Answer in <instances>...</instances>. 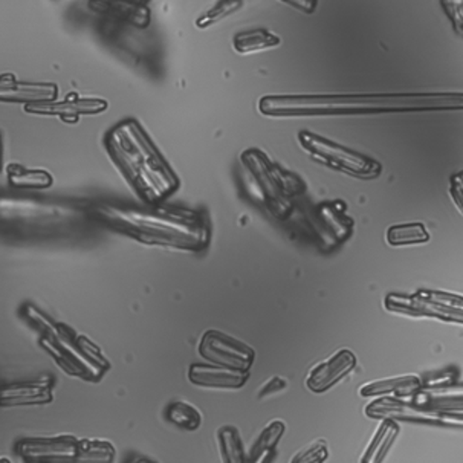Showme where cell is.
Instances as JSON below:
<instances>
[{
    "mask_svg": "<svg viewBox=\"0 0 463 463\" xmlns=\"http://www.w3.org/2000/svg\"><path fill=\"white\" fill-rule=\"evenodd\" d=\"M51 400H52L51 390L42 385H13V387L0 390L2 405L46 404Z\"/></svg>",
    "mask_w": 463,
    "mask_h": 463,
    "instance_id": "9a60e30c",
    "label": "cell"
},
{
    "mask_svg": "<svg viewBox=\"0 0 463 463\" xmlns=\"http://www.w3.org/2000/svg\"><path fill=\"white\" fill-rule=\"evenodd\" d=\"M355 364V356L350 350H340L332 358L321 363L320 365H317L316 369L312 370L311 376L307 380V385L314 392H325V390L338 383L343 376L350 373Z\"/></svg>",
    "mask_w": 463,
    "mask_h": 463,
    "instance_id": "8fae6325",
    "label": "cell"
},
{
    "mask_svg": "<svg viewBox=\"0 0 463 463\" xmlns=\"http://www.w3.org/2000/svg\"><path fill=\"white\" fill-rule=\"evenodd\" d=\"M280 43V39L267 30H252L241 33L234 37V48L241 54L268 50Z\"/></svg>",
    "mask_w": 463,
    "mask_h": 463,
    "instance_id": "e0dca14e",
    "label": "cell"
},
{
    "mask_svg": "<svg viewBox=\"0 0 463 463\" xmlns=\"http://www.w3.org/2000/svg\"><path fill=\"white\" fill-rule=\"evenodd\" d=\"M10 183L19 188H46L52 184V178L43 170H24V168L11 167Z\"/></svg>",
    "mask_w": 463,
    "mask_h": 463,
    "instance_id": "44dd1931",
    "label": "cell"
},
{
    "mask_svg": "<svg viewBox=\"0 0 463 463\" xmlns=\"http://www.w3.org/2000/svg\"><path fill=\"white\" fill-rule=\"evenodd\" d=\"M286 383L281 378H272L267 385L261 389L260 396H267V394L274 393L279 390L285 389Z\"/></svg>",
    "mask_w": 463,
    "mask_h": 463,
    "instance_id": "4316f807",
    "label": "cell"
},
{
    "mask_svg": "<svg viewBox=\"0 0 463 463\" xmlns=\"http://www.w3.org/2000/svg\"><path fill=\"white\" fill-rule=\"evenodd\" d=\"M420 387L418 378L413 376H405V378H393V380L381 381V383H372L361 387L363 396H373V394L385 393V392H396V393L413 394Z\"/></svg>",
    "mask_w": 463,
    "mask_h": 463,
    "instance_id": "d6986e66",
    "label": "cell"
},
{
    "mask_svg": "<svg viewBox=\"0 0 463 463\" xmlns=\"http://www.w3.org/2000/svg\"><path fill=\"white\" fill-rule=\"evenodd\" d=\"M128 463H152V462H147V460H144V458H139V460H132V462H128Z\"/></svg>",
    "mask_w": 463,
    "mask_h": 463,
    "instance_id": "83f0119b",
    "label": "cell"
},
{
    "mask_svg": "<svg viewBox=\"0 0 463 463\" xmlns=\"http://www.w3.org/2000/svg\"><path fill=\"white\" fill-rule=\"evenodd\" d=\"M460 94L271 95L260 99L267 117H325L462 109Z\"/></svg>",
    "mask_w": 463,
    "mask_h": 463,
    "instance_id": "7a4b0ae2",
    "label": "cell"
},
{
    "mask_svg": "<svg viewBox=\"0 0 463 463\" xmlns=\"http://www.w3.org/2000/svg\"><path fill=\"white\" fill-rule=\"evenodd\" d=\"M199 352L203 358L228 369L247 372L254 361V350L232 336L210 330L203 335Z\"/></svg>",
    "mask_w": 463,
    "mask_h": 463,
    "instance_id": "9c48e42d",
    "label": "cell"
},
{
    "mask_svg": "<svg viewBox=\"0 0 463 463\" xmlns=\"http://www.w3.org/2000/svg\"><path fill=\"white\" fill-rule=\"evenodd\" d=\"M451 196L458 203V207L462 208V173H458L451 179Z\"/></svg>",
    "mask_w": 463,
    "mask_h": 463,
    "instance_id": "484cf974",
    "label": "cell"
},
{
    "mask_svg": "<svg viewBox=\"0 0 463 463\" xmlns=\"http://www.w3.org/2000/svg\"><path fill=\"white\" fill-rule=\"evenodd\" d=\"M190 380L197 385L205 387H223V389H239L248 380L247 372L228 369L221 365H192Z\"/></svg>",
    "mask_w": 463,
    "mask_h": 463,
    "instance_id": "7c38bea8",
    "label": "cell"
},
{
    "mask_svg": "<svg viewBox=\"0 0 463 463\" xmlns=\"http://www.w3.org/2000/svg\"><path fill=\"white\" fill-rule=\"evenodd\" d=\"M243 5L241 2H217L214 8L208 11L207 14L203 15L199 22H197V26L199 28H205V26L213 25V24H216L219 20L223 19V17H227V15L232 14L237 8H241Z\"/></svg>",
    "mask_w": 463,
    "mask_h": 463,
    "instance_id": "cb8c5ba5",
    "label": "cell"
},
{
    "mask_svg": "<svg viewBox=\"0 0 463 463\" xmlns=\"http://www.w3.org/2000/svg\"><path fill=\"white\" fill-rule=\"evenodd\" d=\"M367 413L374 418H396L405 420H416L425 424L434 425H462V416L454 418L449 413H444L440 410L422 409L418 405L400 400L376 401L367 409Z\"/></svg>",
    "mask_w": 463,
    "mask_h": 463,
    "instance_id": "30bf717a",
    "label": "cell"
},
{
    "mask_svg": "<svg viewBox=\"0 0 463 463\" xmlns=\"http://www.w3.org/2000/svg\"><path fill=\"white\" fill-rule=\"evenodd\" d=\"M387 307L390 311L402 312L410 316H427L462 323V298L445 292L419 291L416 296H389Z\"/></svg>",
    "mask_w": 463,
    "mask_h": 463,
    "instance_id": "ba28073f",
    "label": "cell"
},
{
    "mask_svg": "<svg viewBox=\"0 0 463 463\" xmlns=\"http://www.w3.org/2000/svg\"><path fill=\"white\" fill-rule=\"evenodd\" d=\"M298 139L306 152L329 167L343 170L363 179H373L381 175V165L376 161L365 158L349 148L341 147L329 139L321 138L311 132H300Z\"/></svg>",
    "mask_w": 463,
    "mask_h": 463,
    "instance_id": "52a82bcc",
    "label": "cell"
},
{
    "mask_svg": "<svg viewBox=\"0 0 463 463\" xmlns=\"http://www.w3.org/2000/svg\"><path fill=\"white\" fill-rule=\"evenodd\" d=\"M94 222L90 207L35 197L0 196V228L20 237H64Z\"/></svg>",
    "mask_w": 463,
    "mask_h": 463,
    "instance_id": "277c9868",
    "label": "cell"
},
{
    "mask_svg": "<svg viewBox=\"0 0 463 463\" xmlns=\"http://www.w3.org/2000/svg\"><path fill=\"white\" fill-rule=\"evenodd\" d=\"M400 433V427L393 420H384L380 430L374 434L373 440L370 442L365 451L363 463H381L389 451L390 445L393 444L394 438Z\"/></svg>",
    "mask_w": 463,
    "mask_h": 463,
    "instance_id": "2e32d148",
    "label": "cell"
},
{
    "mask_svg": "<svg viewBox=\"0 0 463 463\" xmlns=\"http://www.w3.org/2000/svg\"><path fill=\"white\" fill-rule=\"evenodd\" d=\"M167 419L179 429L196 430L201 425V413L187 402H175L167 409Z\"/></svg>",
    "mask_w": 463,
    "mask_h": 463,
    "instance_id": "7402d4cb",
    "label": "cell"
},
{
    "mask_svg": "<svg viewBox=\"0 0 463 463\" xmlns=\"http://www.w3.org/2000/svg\"><path fill=\"white\" fill-rule=\"evenodd\" d=\"M0 168H2V141H0Z\"/></svg>",
    "mask_w": 463,
    "mask_h": 463,
    "instance_id": "f1b7e54d",
    "label": "cell"
},
{
    "mask_svg": "<svg viewBox=\"0 0 463 463\" xmlns=\"http://www.w3.org/2000/svg\"><path fill=\"white\" fill-rule=\"evenodd\" d=\"M219 438H221V445H222L223 456L227 463H250L245 458L236 430L225 427L219 431Z\"/></svg>",
    "mask_w": 463,
    "mask_h": 463,
    "instance_id": "603a6c76",
    "label": "cell"
},
{
    "mask_svg": "<svg viewBox=\"0 0 463 463\" xmlns=\"http://www.w3.org/2000/svg\"><path fill=\"white\" fill-rule=\"evenodd\" d=\"M94 221L152 247L181 251H203L210 243V222L203 212L190 208L158 207L152 210L95 203Z\"/></svg>",
    "mask_w": 463,
    "mask_h": 463,
    "instance_id": "6da1fadb",
    "label": "cell"
},
{
    "mask_svg": "<svg viewBox=\"0 0 463 463\" xmlns=\"http://www.w3.org/2000/svg\"><path fill=\"white\" fill-rule=\"evenodd\" d=\"M22 458L37 463H110L114 447L75 438L26 439L19 444Z\"/></svg>",
    "mask_w": 463,
    "mask_h": 463,
    "instance_id": "8992f818",
    "label": "cell"
},
{
    "mask_svg": "<svg viewBox=\"0 0 463 463\" xmlns=\"http://www.w3.org/2000/svg\"><path fill=\"white\" fill-rule=\"evenodd\" d=\"M283 431L285 424L280 420L268 425L267 429L261 431L260 438L257 439L256 447L252 449V460L250 463H267Z\"/></svg>",
    "mask_w": 463,
    "mask_h": 463,
    "instance_id": "ac0fdd59",
    "label": "cell"
},
{
    "mask_svg": "<svg viewBox=\"0 0 463 463\" xmlns=\"http://www.w3.org/2000/svg\"><path fill=\"white\" fill-rule=\"evenodd\" d=\"M430 236L422 223H407V225H394L387 232V241L390 245H413V243H424Z\"/></svg>",
    "mask_w": 463,
    "mask_h": 463,
    "instance_id": "ffe728a7",
    "label": "cell"
},
{
    "mask_svg": "<svg viewBox=\"0 0 463 463\" xmlns=\"http://www.w3.org/2000/svg\"><path fill=\"white\" fill-rule=\"evenodd\" d=\"M57 97L54 84L17 83L14 80L0 79V99L50 103Z\"/></svg>",
    "mask_w": 463,
    "mask_h": 463,
    "instance_id": "5bb4252c",
    "label": "cell"
},
{
    "mask_svg": "<svg viewBox=\"0 0 463 463\" xmlns=\"http://www.w3.org/2000/svg\"><path fill=\"white\" fill-rule=\"evenodd\" d=\"M108 108V103L103 99H77L61 101V103H35L28 106V112L40 115H57L63 118L79 117L83 114H97L103 112Z\"/></svg>",
    "mask_w": 463,
    "mask_h": 463,
    "instance_id": "4fadbf2b",
    "label": "cell"
},
{
    "mask_svg": "<svg viewBox=\"0 0 463 463\" xmlns=\"http://www.w3.org/2000/svg\"><path fill=\"white\" fill-rule=\"evenodd\" d=\"M28 316L42 330L43 345L68 372L97 380L108 369V363L88 341H75L70 330L64 329L63 326L51 323L33 307H28Z\"/></svg>",
    "mask_w": 463,
    "mask_h": 463,
    "instance_id": "5b68a950",
    "label": "cell"
},
{
    "mask_svg": "<svg viewBox=\"0 0 463 463\" xmlns=\"http://www.w3.org/2000/svg\"><path fill=\"white\" fill-rule=\"evenodd\" d=\"M327 458V445L325 440H317L307 449H301L292 463H323Z\"/></svg>",
    "mask_w": 463,
    "mask_h": 463,
    "instance_id": "d4e9b609",
    "label": "cell"
},
{
    "mask_svg": "<svg viewBox=\"0 0 463 463\" xmlns=\"http://www.w3.org/2000/svg\"><path fill=\"white\" fill-rule=\"evenodd\" d=\"M110 158L144 203L159 205L179 187V179L137 121H124L106 139Z\"/></svg>",
    "mask_w": 463,
    "mask_h": 463,
    "instance_id": "3957f363",
    "label": "cell"
},
{
    "mask_svg": "<svg viewBox=\"0 0 463 463\" xmlns=\"http://www.w3.org/2000/svg\"><path fill=\"white\" fill-rule=\"evenodd\" d=\"M0 463H10V460L8 458H0Z\"/></svg>",
    "mask_w": 463,
    "mask_h": 463,
    "instance_id": "f546056e",
    "label": "cell"
}]
</instances>
